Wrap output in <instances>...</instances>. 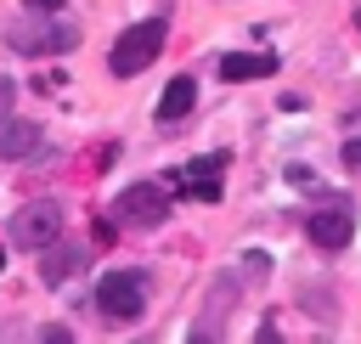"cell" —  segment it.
Returning a JSON list of instances; mask_svg holds the SVG:
<instances>
[{
    "label": "cell",
    "mask_w": 361,
    "mask_h": 344,
    "mask_svg": "<svg viewBox=\"0 0 361 344\" xmlns=\"http://www.w3.org/2000/svg\"><path fill=\"white\" fill-rule=\"evenodd\" d=\"M6 45L17 56H62L79 45V28L73 23H56V11H23L6 23Z\"/></svg>",
    "instance_id": "obj_1"
},
{
    "label": "cell",
    "mask_w": 361,
    "mask_h": 344,
    "mask_svg": "<svg viewBox=\"0 0 361 344\" xmlns=\"http://www.w3.org/2000/svg\"><path fill=\"white\" fill-rule=\"evenodd\" d=\"M164 39H169V23H164V17H147V23L124 28V34H118V45H113V73H118V79L147 73V68L158 62Z\"/></svg>",
    "instance_id": "obj_2"
},
{
    "label": "cell",
    "mask_w": 361,
    "mask_h": 344,
    "mask_svg": "<svg viewBox=\"0 0 361 344\" xmlns=\"http://www.w3.org/2000/svg\"><path fill=\"white\" fill-rule=\"evenodd\" d=\"M6 237H11V248H28V254H39L51 237H62V203H56V197H28V203L11 214Z\"/></svg>",
    "instance_id": "obj_3"
},
{
    "label": "cell",
    "mask_w": 361,
    "mask_h": 344,
    "mask_svg": "<svg viewBox=\"0 0 361 344\" xmlns=\"http://www.w3.org/2000/svg\"><path fill=\"white\" fill-rule=\"evenodd\" d=\"M305 237H310L316 248L338 254V248L355 237V203H350L344 192H333L327 203H316V209H310V220H305Z\"/></svg>",
    "instance_id": "obj_4"
},
{
    "label": "cell",
    "mask_w": 361,
    "mask_h": 344,
    "mask_svg": "<svg viewBox=\"0 0 361 344\" xmlns=\"http://www.w3.org/2000/svg\"><path fill=\"white\" fill-rule=\"evenodd\" d=\"M147 276L141 271H107L102 282H96V305H102V316H113V321H135L141 310H147V288H141Z\"/></svg>",
    "instance_id": "obj_5"
},
{
    "label": "cell",
    "mask_w": 361,
    "mask_h": 344,
    "mask_svg": "<svg viewBox=\"0 0 361 344\" xmlns=\"http://www.w3.org/2000/svg\"><path fill=\"white\" fill-rule=\"evenodd\" d=\"M90 254H96V242H79V237H51V242L39 248V282H45V288H62L68 276L90 271Z\"/></svg>",
    "instance_id": "obj_6"
},
{
    "label": "cell",
    "mask_w": 361,
    "mask_h": 344,
    "mask_svg": "<svg viewBox=\"0 0 361 344\" xmlns=\"http://www.w3.org/2000/svg\"><path fill=\"white\" fill-rule=\"evenodd\" d=\"M113 214H118L124 226H164V220H169V192H164L158 180H135V186L118 192Z\"/></svg>",
    "instance_id": "obj_7"
},
{
    "label": "cell",
    "mask_w": 361,
    "mask_h": 344,
    "mask_svg": "<svg viewBox=\"0 0 361 344\" xmlns=\"http://www.w3.org/2000/svg\"><path fill=\"white\" fill-rule=\"evenodd\" d=\"M276 68H282V56H271V51H231V56H220V79H226V85L271 79Z\"/></svg>",
    "instance_id": "obj_8"
},
{
    "label": "cell",
    "mask_w": 361,
    "mask_h": 344,
    "mask_svg": "<svg viewBox=\"0 0 361 344\" xmlns=\"http://www.w3.org/2000/svg\"><path fill=\"white\" fill-rule=\"evenodd\" d=\"M39 147H45V130H39L34 118H6V124H0V158H6V164L34 158Z\"/></svg>",
    "instance_id": "obj_9"
},
{
    "label": "cell",
    "mask_w": 361,
    "mask_h": 344,
    "mask_svg": "<svg viewBox=\"0 0 361 344\" xmlns=\"http://www.w3.org/2000/svg\"><path fill=\"white\" fill-rule=\"evenodd\" d=\"M231 305H237V282H231V276H220V282L209 288V305H203V316H197L192 338H197V344H203V338H214V333H220V316H231Z\"/></svg>",
    "instance_id": "obj_10"
},
{
    "label": "cell",
    "mask_w": 361,
    "mask_h": 344,
    "mask_svg": "<svg viewBox=\"0 0 361 344\" xmlns=\"http://www.w3.org/2000/svg\"><path fill=\"white\" fill-rule=\"evenodd\" d=\"M192 102H197V85L180 73V79H169L164 85V102H158V124H180L186 113H192Z\"/></svg>",
    "instance_id": "obj_11"
},
{
    "label": "cell",
    "mask_w": 361,
    "mask_h": 344,
    "mask_svg": "<svg viewBox=\"0 0 361 344\" xmlns=\"http://www.w3.org/2000/svg\"><path fill=\"white\" fill-rule=\"evenodd\" d=\"M220 169H226V152H209V158H192L180 180H203V175H220Z\"/></svg>",
    "instance_id": "obj_12"
},
{
    "label": "cell",
    "mask_w": 361,
    "mask_h": 344,
    "mask_svg": "<svg viewBox=\"0 0 361 344\" xmlns=\"http://www.w3.org/2000/svg\"><path fill=\"white\" fill-rule=\"evenodd\" d=\"M186 192H192L197 203H214V197H220V175H203V180H186Z\"/></svg>",
    "instance_id": "obj_13"
},
{
    "label": "cell",
    "mask_w": 361,
    "mask_h": 344,
    "mask_svg": "<svg viewBox=\"0 0 361 344\" xmlns=\"http://www.w3.org/2000/svg\"><path fill=\"white\" fill-rule=\"evenodd\" d=\"M11 107H17V79H6V73H0V124L11 118Z\"/></svg>",
    "instance_id": "obj_14"
},
{
    "label": "cell",
    "mask_w": 361,
    "mask_h": 344,
    "mask_svg": "<svg viewBox=\"0 0 361 344\" xmlns=\"http://www.w3.org/2000/svg\"><path fill=\"white\" fill-rule=\"evenodd\" d=\"M90 242H96V248H107V242H113V226H107V220H96V226H90Z\"/></svg>",
    "instance_id": "obj_15"
},
{
    "label": "cell",
    "mask_w": 361,
    "mask_h": 344,
    "mask_svg": "<svg viewBox=\"0 0 361 344\" xmlns=\"http://www.w3.org/2000/svg\"><path fill=\"white\" fill-rule=\"evenodd\" d=\"M344 164H350V169H361V135H350V141H344Z\"/></svg>",
    "instance_id": "obj_16"
},
{
    "label": "cell",
    "mask_w": 361,
    "mask_h": 344,
    "mask_svg": "<svg viewBox=\"0 0 361 344\" xmlns=\"http://www.w3.org/2000/svg\"><path fill=\"white\" fill-rule=\"evenodd\" d=\"M28 11H62V0H28Z\"/></svg>",
    "instance_id": "obj_17"
},
{
    "label": "cell",
    "mask_w": 361,
    "mask_h": 344,
    "mask_svg": "<svg viewBox=\"0 0 361 344\" xmlns=\"http://www.w3.org/2000/svg\"><path fill=\"white\" fill-rule=\"evenodd\" d=\"M0 271H6V254H0Z\"/></svg>",
    "instance_id": "obj_18"
}]
</instances>
